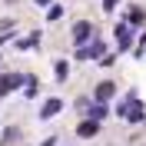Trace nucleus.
I'll list each match as a JSON object with an SVG mask.
<instances>
[{
  "instance_id": "1",
  "label": "nucleus",
  "mask_w": 146,
  "mask_h": 146,
  "mask_svg": "<svg viewBox=\"0 0 146 146\" xmlns=\"http://www.w3.org/2000/svg\"><path fill=\"white\" fill-rule=\"evenodd\" d=\"M103 40H90V43H83L80 50H76V56L80 60H103Z\"/></svg>"
},
{
  "instance_id": "2",
  "label": "nucleus",
  "mask_w": 146,
  "mask_h": 146,
  "mask_svg": "<svg viewBox=\"0 0 146 146\" xmlns=\"http://www.w3.org/2000/svg\"><path fill=\"white\" fill-rule=\"evenodd\" d=\"M113 96H116V83H113V80L96 83V90H93V100H96V103H106V100H113Z\"/></svg>"
},
{
  "instance_id": "3",
  "label": "nucleus",
  "mask_w": 146,
  "mask_h": 146,
  "mask_svg": "<svg viewBox=\"0 0 146 146\" xmlns=\"http://www.w3.org/2000/svg\"><path fill=\"white\" fill-rule=\"evenodd\" d=\"M90 36H93V23H90V20H80V23L73 27V43H76V46L90 43Z\"/></svg>"
},
{
  "instance_id": "4",
  "label": "nucleus",
  "mask_w": 146,
  "mask_h": 146,
  "mask_svg": "<svg viewBox=\"0 0 146 146\" xmlns=\"http://www.w3.org/2000/svg\"><path fill=\"white\" fill-rule=\"evenodd\" d=\"M23 80H27L23 73H3V76H0V96H3V93H10V90H17Z\"/></svg>"
},
{
  "instance_id": "5",
  "label": "nucleus",
  "mask_w": 146,
  "mask_h": 146,
  "mask_svg": "<svg viewBox=\"0 0 146 146\" xmlns=\"http://www.w3.org/2000/svg\"><path fill=\"white\" fill-rule=\"evenodd\" d=\"M60 110H63V100H60V96H50V100H46L43 106H40V119H50V116H56Z\"/></svg>"
},
{
  "instance_id": "6",
  "label": "nucleus",
  "mask_w": 146,
  "mask_h": 146,
  "mask_svg": "<svg viewBox=\"0 0 146 146\" xmlns=\"http://www.w3.org/2000/svg\"><path fill=\"white\" fill-rule=\"evenodd\" d=\"M76 133H80V136H96V133H100V119H83L80 126H76Z\"/></svg>"
},
{
  "instance_id": "7",
  "label": "nucleus",
  "mask_w": 146,
  "mask_h": 146,
  "mask_svg": "<svg viewBox=\"0 0 146 146\" xmlns=\"http://www.w3.org/2000/svg\"><path fill=\"white\" fill-rule=\"evenodd\" d=\"M116 50H119V53H123V50H129V23H119V27H116Z\"/></svg>"
},
{
  "instance_id": "8",
  "label": "nucleus",
  "mask_w": 146,
  "mask_h": 146,
  "mask_svg": "<svg viewBox=\"0 0 146 146\" xmlns=\"http://www.w3.org/2000/svg\"><path fill=\"white\" fill-rule=\"evenodd\" d=\"M36 43H40V33H30L27 40H20V43H17V50H33Z\"/></svg>"
},
{
  "instance_id": "9",
  "label": "nucleus",
  "mask_w": 146,
  "mask_h": 146,
  "mask_svg": "<svg viewBox=\"0 0 146 146\" xmlns=\"http://www.w3.org/2000/svg\"><path fill=\"white\" fill-rule=\"evenodd\" d=\"M126 23H129V27H139V23H146V20H143V10L133 7V10H129V20H126Z\"/></svg>"
},
{
  "instance_id": "10",
  "label": "nucleus",
  "mask_w": 146,
  "mask_h": 146,
  "mask_svg": "<svg viewBox=\"0 0 146 146\" xmlns=\"http://www.w3.org/2000/svg\"><path fill=\"white\" fill-rule=\"evenodd\" d=\"M66 76H70V63H66V60H60V63H56V80L63 83Z\"/></svg>"
},
{
  "instance_id": "11",
  "label": "nucleus",
  "mask_w": 146,
  "mask_h": 146,
  "mask_svg": "<svg viewBox=\"0 0 146 146\" xmlns=\"http://www.w3.org/2000/svg\"><path fill=\"white\" fill-rule=\"evenodd\" d=\"M90 116L93 119H103V116H106V103H93V106H90Z\"/></svg>"
},
{
  "instance_id": "12",
  "label": "nucleus",
  "mask_w": 146,
  "mask_h": 146,
  "mask_svg": "<svg viewBox=\"0 0 146 146\" xmlns=\"http://www.w3.org/2000/svg\"><path fill=\"white\" fill-rule=\"evenodd\" d=\"M60 17H63V7H50V13H46V20H50V23H56Z\"/></svg>"
},
{
  "instance_id": "13",
  "label": "nucleus",
  "mask_w": 146,
  "mask_h": 146,
  "mask_svg": "<svg viewBox=\"0 0 146 146\" xmlns=\"http://www.w3.org/2000/svg\"><path fill=\"white\" fill-rule=\"evenodd\" d=\"M116 3H119V0H103V10H113Z\"/></svg>"
},
{
  "instance_id": "14",
  "label": "nucleus",
  "mask_w": 146,
  "mask_h": 146,
  "mask_svg": "<svg viewBox=\"0 0 146 146\" xmlns=\"http://www.w3.org/2000/svg\"><path fill=\"white\" fill-rule=\"evenodd\" d=\"M33 3H36V7H46V3H50V0H33Z\"/></svg>"
},
{
  "instance_id": "15",
  "label": "nucleus",
  "mask_w": 146,
  "mask_h": 146,
  "mask_svg": "<svg viewBox=\"0 0 146 146\" xmlns=\"http://www.w3.org/2000/svg\"><path fill=\"white\" fill-rule=\"evenodd\" d=\"M56 143V139H43V143H40V146H53Z\"/></svg>"
}]
</instances>
